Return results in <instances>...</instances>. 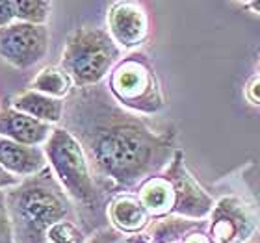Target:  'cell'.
<instances>
[{
  "label": "cell",
  "mask_w": 260,
  "mask_h": 243,
  "mask_svg": "<svg viewBox=\"0 0 260 243\" xmlns=\"http://www.w3.org/2000/svg\"><path fill=\"white\" fill-rule=\"evenodd\" d=\"M10 106L36 121L60 126L65 112V100L47 97L43 93L24 89L10 98Z\"/></svg>",
  "instance_id": "13"
},
{
  "label": "cell",
  "mask_w": 260,
  "mask_h": 243,
  "mask_svg": "<svg viewBox=\"0 0 260 243\" xmlns=\"http://www.w3.org/2000/svg\"><path fill=\"white\" fill-rule=\"evenodd\" d=\"M125 238V234H121L114 227H101L95 232L89 234V236H86V241L84 243H123Z\"/></svg>",
  "instance_id": "18"
},
{
  "label": "cell",
  "mask_w": 260,
  "mask_h": 243,
  "mask_svg": "<svg viewBox=\"0 0 260 243\" xmlns=\"http://www.w3.org/2000/svg\"><path fill=\"white\" fill-rule=\"evenodd\" d=\"M208 221H193L179 216H169L162 219H152L147 227L145 234L149 236V243H180L186 236L197 230H206Z\"/></svg>",
  "instance_id": "14"
},
{
  "label": "cell",
  "mask_w": 260,
  "mask_h": 243,
  "mask_svg": "<svg viewBox=\"0 0 260 243\" xmlns=\"http://www.w3.org/2000/svg\"><path fill=\"white\" fill-rule=\"evenodd\" d=\"M60 126L80 143L108 200L134 193L147 179L162 173L177 152L175 128H154L145 117L121 108L101 84L71 91Z\"/></svg>",
  "instance_id": "1"
},
{
  "label": "cell",
  "mask_w": 260,
  "mask_h": 243,
  "mask_svg": "<svg viewBox=\"0 0 260 243\" xmlns=\"http://www.w3.org/2000/svg\"><path fill=\"white\" fill-rule=\"evenodd\" d=\"M13 22H17L15 0H0V28L10 26Z\"/></svg>",
  "instance_id": "20"
},
{
  "label": "cell",
  "mask_w": 260,
  "mask_h": 243,
  "mask_svg": "<svg viewBox=\"0 0 260 243\" xmlns=\"http://www.w3.org/2000/svg\"><path fill=\"white\" fill-rule=\"evenodd\" d=\"M50 47L47 24L13 22L0 28V58L15 69H30L43 60Z\"/></svg>",
  "instance_id": "6"
},
{
  "label": "cell",
  "mask_w": 260,
  "mask_h": 243,
  "mask_svg": "<svg viewBox=\"0 0 260 243\" xmlns=\"http://www.w3.org/2000/svg\"><path fill=\"white\" fill-rule=\"evenodd\" d=\"M0 165L17 179H28L49 167L43 147H30L0 137Z\"/></svg>",
  "instance_id": "11"
},
{
  "label": "cell",
  "mask_w": 260,
  "mask_h": 243,
  "mask_svg": "<svg viewBox=\"0 0 260 243\" xmlns=\"http://www.w3.org/2000/svg\"><path fill=\"white\" fill-rule=\"evenodd\" d=\"M43 152L58 184L73 200L76 216H78V208H84L93 216L101 210H104L106 214V206H103L106 195L101 191L93 179L86 152L75 140V135H71L61 126H56L43 145Z\"/></svg>",
  "instance_id": "3"
},
{
  "label": "cell",
  "mask_w": 260,
  "mask_h": 243,
  "mask_svg": "<svg viewBox=\"0 0 260 243\" xmlns=\"http://www.w3.org/2000/svg\"><path fill=\"white\" fill-rule=\"evenodd\" d=\"M106 219L110 221V227L125 236L145 232L152 221L136 193L114 195L106 204Z\"/></svg>",
  "instance_id": "12"
},
{
  "label": "cell",
  "mask_w": 260,
  "mask_h": 243,
  "mask_svg": "<svg viewBox=\"0 0 260 243\" xmlns=\"http://www.w3.org/2000/svg\"><path fill=\"white\" fill-rule=\"evenodd\" d=\"M106 30L121 50L132 52L149 36V15L140 2L119 0L110 6L106 15Z\"/></svg>",
  "instance_id": "9"
},
{
  "label": "cell",
  "mask_w": 260,
  "mask_h": 243,
  "mask_svg": "<svg viewBox=\"0 0 260 243\" xmlns=\"http://www.w3.org/2000/svg\"><path fill=\"white\" fill-rule=\"evenodd\" d=\"M162 173L169 180L171 189H173V216L193 219V221H203L210 216L216 200L210 193H206V189L188 171L184 163V152L180 149H177L169 165Z\"/></svg>",
  "instance_id": "7"
},
{
  "label": "cell",
  "mask_w": 260,
  "mask_h": 243,
  "mask_svg": "<svg viewBox=\"0 0 260 243\" xmlns=\"http://www.w3.org/2000/svg\"><path fill=\"white\" fill-rule=\"evenodd\" d=\"M123 50L114 43L106 28L80 26L65 38L60 67L69 75L73 86H97L112 73Z\"/></svg>",
  "instance_id": "4"
},
{
  "label": "cell",
  "mask_w": 260,
  "mask_h": 243,
  "mask_svg": "<svg viewBox=\"0 0 260 243\" xmlns=\"http://www.w3.org/2000/svg\"><path fill=\"white\" fill-rule=\"evenodd\" d=\"M17 22L26 24H47L52 11V2L49 0H15Z\"/></svg>",
  "instance_id": "16"
},
{
  "label": "cell",
  "mask_w": 260,
  "mask_h": 243,
  "mask_svg": "<svg viewBox=\"0 0 260 243\" xmlns=\"http://www.w3.org/2000/svg\"><path fill=\"white\" fill-rule=\"evenodd\" d=\"M245 95L253 104H260V78H255L253 82H249Z\"/></svg>",
  "instance_id": "22"
},
{
  "label": "cell",
  "mask_w": 260,
  "mask_h": 243,
  "mask_svg": "<svg viewBox=\"0 0 260 243\" xmlns=\"http://www.w3.org/2000/svg\"><path fill=\"white\" fill-rule=\"evenodd\" d=\"M28 89L43 93L47 97L65 100L71 95V91L75 89V86H73V80L69 78V75L61 67L49 65V67H43L38 75L34 76Z\"/></svg>",
  "instance_id": "15"
},
{
  "label": "cell",
  "mask_w": 260,
  "mask_h": 243,
  "mask_svg": "<svg viewBox=\"0 0 260 243\" xmlns=\"http://www.w3.org/2000/svg\"><path fill=\"white\" fill-rule=\"evenodd\" d=\"M86 234L75 221H60L47 232V243H84Z\"/></svg>",
  "instance_id": "17"
},
{
  "label": "cell",
  "mask_w": 260,
  "mask_h": 243,
  "mask_svg": "<svg viewBox=\"0 0 260 243\" xmlns=\"http://www.w3.org/2000/svg\"><path fill=\"white\" fill-rule=\"evenodd\" d=\"M0 243H13L10 214H8V206H6V191L2 189H0Z\"/></svg>",
  "instance_id": "19"
},
{
  "label": "cell",
  "mask_w": 260,
  "mask_h": 243,
  "mask_svg": "<svg viewBox=\"0 0 260 243\" xmlns=\"http://www.w3.org/2000/svg\"><path fill=\"white\" fill-rule=\"evenodd\" d=\"M13 243H47V232L60 221L76 223V208L50 167L6 189Z\"/></svg>",
  "instance_id": "2"
},
{
  "label": "cell",
  "mask_w": 260,
  "mask_h": 243,
  "mask_svg": "<svg viewBox=\"0 0 260 243\" xmlns=\"http://www.w3.org/2000/svg\"><path fill=\"white\" fill-rule=\"evenodd\" d=\"M180 243H210V239L206 236V230H197V232H191L190 236H186Z\"/></svg>",
  "instance_id": "23"
},
{
  "label": "cell",
  "mask_w": 260,
  "mask_h": 243,
  "mask_svg": "<svg viewBox=\"0 0 260 243\" xmlns=\"http://www.w3.org/2000/svg\"><path fill=\"white\" fill-rule=\"evenodd\" d=\"M206 225L210 243H247L256 232V217L240 197H221L212 208Z\"/></svg>",
  "instance_id": "8"
},
{
  "label": "cell",
  "mask_w": 260,
  "mask_h": 243,
  "mask_svg": "<svg viewBox=\"0 0 260 243\" xmlns=\"http://www.w3.org/2000/svg\"><path fill=\"white\" fill-rule=\"evenodd\" d=\"M247 243H260V236H258V234H253V236H251V239H249V241H247Z\"/></svg>",
  "instance_id": "26"
},
{
  "label": "cell",
  "mask_w": 260,
  "mask_h": 243,
  "mask_svg": "<svg viewBox=\"0 0 260 243\" xmlns=\"http://www.w3.org/2000/svg\"><path fill=\"white\" fill-rule=\"evenodd\" d=\"M56 126L36 121L8 104L0 108V137L30 147H43Z\"/></svg>",
  "instance_id": "10"
},
{
  "label": "cell",
  "mask_w": 260,
  "mask_h": 243,
  "mask_svg": "<svg viewBox=\"0 0 260 243\" xmlns=\"http://www.w3.org/2000/svg\"><path fill=\"white\" fill-rule=\"evenodd\" d=\"M123 243H149V236H147L145 232L132 234V236H126Z\"/></svg>",
  "instance_id": "24"
},
{
  "label": "cell",
  "mask_w": 260,
  "mask_h": 243,
  "mask_svg": "<svg viewBox=\"0 0 260 243\" xmlns=\"http://www.w3.org/2000/svg\"><path fill=\"white\" fill-rule=\"evenodd\" d=\"M19 184H21V179L13 177V175L8 173V171H6V169L0 165V189H2V191L15 188V186H19Z\"/></svg>",
  "instance_id": "21"
},
{
  "label": "cell",
  "mask_w": 260,
  "mask_h": 243,
  "mask_svg": "<svg viewBox=\"0 0 260 243\" xmlns=\"http://www.w3.org/2000/svg\"><path fill=\"white\" fill-rule=\"evenodd\" d=\"M245 6H249L251 10H255V11H258V13H260V2H247Z\"/></svg>",
  "instance_id": "25"
},
{
  "label": "cell",
  "mask_w": 260,
  "mask_h": 243,
  "mask_svg": "<svg viewBox=\"0 0 260 243\" xmlns=\"http://www.w3.org/2000/svg\"><path fill=\"white\" fill-rule=\"evenodd\" d=\"M106 89L121 108L141 117L158 115L168 104L156 69L143 52L123 56L108 75Z\"/></svg>",
  "instance_id": "5"
}]
</instances>
